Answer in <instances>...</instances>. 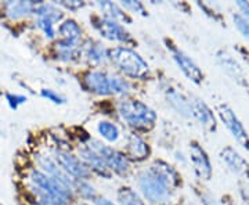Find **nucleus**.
Wrapping results in <instances>:
<instances>
[{"label": "nucleus", "mask_w": 249, "mask_h": 205, "mask_svg": "<svg viewBox=\"0 0 249 205\" xmlns=\"http://www.w3.org/2000/svg\"><path fill=\"white\" fill-rule=\"evenodd\" d=\"M60 4L70 10L80 9V7H83V6H85V3H83V1H78V0H73V1H70V3H68V1H60Z\"/></svg>", "instance_id": "36"}, {"label": "nucleus", "mask_w": 249, "mask_h": 205, "mask_svg": "<svg viewBox=\"0 0 249 205\" xmlns=\"http://www.w3.org/2000/svg\"><path fill=\"white\" fill-rule=\"evenodd\" d=\"M31 180L34 183V186L37 187L42 191H46V193H50V194H54V196H61L67 197V198H71L72 190H70L68 187H65L64 185H61L60 182H57L55 179H53L52 176L46 175L40 170H32L31 173Z\"/></svg>", "instance_id": "11"}, {"label": "nucleus", "mask_w": 249, "mask_h": 205, "mask_svg": "<svg viewBox=\"0 0 249 205\" xmlns=\"http://www.w3.org/2000/svg\"><path fill=\"white\" fill-rule=\"evenodd\" d=\"M82 52L90 63L103 64L108 60V50L98 42H93V40L85 42L82 46Z\"/></svg>", "instance_id": "20"}, {"label": "nucleus", "mask_w": 249, "mask_h": 205, "mask_svg": "<svg viewBox=\"0 0 249 205\" xmlns=\"http://www.w3.org/2000/svg\"><path fill=\"white\" fill-rule=\"evenodd\" d=\"M217 114L220 116L222 122L227 128V130L231 133V136L237 140V143L242 146V149L249 151V134L244 125L241 124L238 116L227 104H220L217 107Z\"/></svg>", "instance_id": "6"}, {"label": "nucleus", "mask_w": 249, "mask_h": 205, "mask_svg": "<svg viewBox=\"0 0 249 205\" xmlns=\"http://www.w3.org/2000/svg\"><path fill=\"white\" fill-rule=\"evenodd\" d=\"M240 194L241 200L244 205H249V183L248 182H244L240 185Z\"/></svg>", "instance_id": "34"}, {"label": "nucleus", "mask_w": 249, "mask_h": 205, "mask_svg": "<svg viewBox=\"0 0 249 205\" xmlns=\"http://www.w3.org/2000/svg\"><path fill=\"white\" fill-rule=\"evenodd\" d=\"M118 112L129 126L150 130L157 122V112L140 100H124L118 104Z\"/></svg>", "instance_id": "4"}, {"label": "nucleus", "mask_w": 249, "mask_h": 205, "mask_svg": "<svg viewBox=\"0 0 249 205\" xmlns=\"http://www.w3.org/2000/svg\"><path fill=\"white\" fill-rule=\"evenodd\" d=\"M39 164H40V167L43 168V170H45L49 176H52L53 179H55L57 182H60L61 185H64L65 187H68L70 190H73L75 180L70 179V176H68L61 168H58L57 164H55L52 158H49V157H42V158L39 160Z\"/></svg>", "instance_id": "17"}, {"label": "nucleus", "mask_w": 249, "mask_h": 205, "mask_svg": "<svg viewBox=\"0 0 249 205\" xmlns=\"http://www.w3.org/2000/svg\"><path fill=\"white\" fill-rule=\"evenodd\" d=\"M184 205H194V204H184Z\"/></svg>", "instance_id": "39"}, {"label": "nucleus", "mask_w": 249, "mask_h": 205, "mask_svg": "<svg viewBox=\"0 0 249 205\" xmlns=\"http://www.w3.org/2000/svg\"><path fill=\"white\" fill-rule=\"evenodd\" d=\"M220 158L232 173L249 183V164L240 152L232 147H224L220 151Z\"/></svg>", "instance_id": "12"}, {"label": "nucleus", "mask_w": 249, "mask_h": 205, "mask_svg": "<svg viewBox=\"0 0 249 205\" xmlns=\"http://www.w3.org/2000/svg\"><path fill=\"white\" fill-rule=\"evenodd\" d=\"M73 188H78L80 196L88 198V200H96V198H97V197H96V190H94V187L90 185L89 182H86V180H75V186H73Z\"/></svg>", "instance_id": "28"}, {"label": "nucleus", "mask_w": 249, "mask_h": 205, "mask_svg": "<svg viewBox=\"0 0 249 205\" xmlns=\"http://www.w3.org/2000/svg\"><path fill=\"white\" fill-rule=\"evenodd\" d=\"M98 133L101 134L107 142H116L119 139V129L115 124L109 121H101L97 125Z\"/></svg>", "instance_id": "27"}, {"label": "nucleus", "mask_w": 249, "mask_h": 205, "mask_svg": "<svg viewBox=\"0 0 249 205\" xmlns=\"http://www.w3.org/2000/svg\"><path fill=\"white\" fill-rule=\"evenodd\" d=\"M60 34H61L62 39H68V40H73V42H79L80 36H82V29L78 25L76 21L73 19H67L64 21L60 27Z\"/></svg>", "instance_id": "23"}, {"label": "nucleus", "mask_w": 249, "mask_h": 205, "mask_svg": "<svg viewBox=\"0 0 249 205\" xmlns=\"http://www.w3.org/2000/svg\"><path fill=\"white\" fill-rule=\"evenodd\" d=\"M40 94L45 98H47V100L53 101L54 104H65V101H67V98L64 97V96L55 93V92L52 89H43L40 92Z\"/></svg>", "instance_id": "32"}, {"label": "nucleus", "mask_w": 249, "mask_h": 205, "mask_svg": "<svg viewBox=\"0 0 249 205\" xmlns=\"http://www.w3.org/2000/svg\"><path fill=\"white\" fill-rule=\"evenodd\" d=\"M118 201L121 205H145L142 197L130 187H121L118 190Z\"/></svg>", "instance_id": "26"}, {"label": "nucleus", "mask_w": 249, "mask_h": 205, "mask_svg": "<svg viewBox=\"0 0 249 205\" xmlns=\"http://www.w3.org/2000/svg\"><path fill=\"white\" fill-rule=\"evenodd\" d=\"M94 27L100 32V35L108 40H115L122 43H133L132 36L124 28L121 22L111 18H94Z\"/></svg>", "instance_id": "7"}, {"label": "nucleus", "mask_w": 249, "mask_h": 205, "mask_svg": "<svg viewBox=\"0 0 249 205\" xmlns=\"http://www.w3.org/2000/svg\"><path fill=\"white\" fill-rule=\"evenodd\" d=\"M170 52H172L173 60L176 61L180 71L183 72L188 79L196 83V85L202 83L204 72L201 71V68L196 65V61L188 54H186L183 50H180L178 47H175L173 45H170Z\"/></svg>", "instance_id": "10"}, {"label": "nucleus", "mask_w": 249, "mask_h": 205, "mask_svg": "<svg viewBox=\"0 0 249 205\" xmlns=\"http://www.w3.org/2000/svg\"><path fill=\"white\" fill-rule=\"evenodd\" d=\"M34 13L37 14V17H45L52 19L53 22H57L62 18V11L60 9H57L54 4H46V3H39L36 4Z\"/></svg>", "instance_id": "24"}, {"label": "nucleus", "mask_w": 249, "mask_h": 205, "mask_svg": "<svg viewBox=\"0 0 249 205\" xmlns=\"http://www.w3.org/2000/svg\"><path fill=\"white\" fill-rule=\"evenodd\" d=\"M90 149L93 151H96L104 160V162L107 164L108 169H112L116 173H126L129 168H130V162L129 158L124 155V152L118 151L115 149L106 146L98 140H91L90 142Z\"/></svg>", "instance_id": "5"}, {"label": "nucleus", "mask_w": 249, "mask_h": 205, "mask_svg": "<svg viewBox=\"0 0 249 205\" xmlns=\"http://www.w3.org/2000/svg\"><path fill=\"white\" fill-rule=\"evenodd\" d=\"M222 205H235V204H232V203H230V201H222Z\"/></svg>", "instance_id": "38"}, {"label": "nucleus", "mask_w": 249, "mask_h": 205, "mask_svg": "<svg viewBox=\"0 0 249 205\" xmlns=\"http://www.w3.org/2000/svg\"><path fill=\"white\" fill-rule=\"evenodd\" d=\"M83 82L86 89L98 96L127 94L132 90V85L129 80L101 70L88 72L83 78Z\"/></svg>", "instance_id": "2"}, {"label": "nucleus", "mask_w": 249, "mask_h": 205, "mask_svg": "<svg viewBox=\"0 0 249 205\" xmlns=\"http://www.w3.org/2000/svg\"><path fill=\"white\" fill-rule=\"evenodd\" d=\"M121 6H122L124 9L129 10V11H133V13L140 14V16H142V17H145V16H147V11H145V9H144V4H142V1L124 0V1L121 3Z\"/></svg>", "instance_id": "30"}, {"label": "nucleus", "mask_w": 249, "mask_h": 205, "mask_svg": "<svg viewBox=\"0 0 249 205\" xmlns=\"http://www.w3.org/2000/svg\"><path fill=\"white\" fill-rule=\"evenodd\" d=\"M55 53L62 61H75L78 57H80L82 50H80L79 42L61 39L55 43Z\"/></svg>", "instance_id": "19"}, {"label": "nucleus", "mask_w": 249, "mask_h": 205, "mask_svg": "<svg viewBox=\"0 0 249 205\" xmlns=\"http://www.w3.org/2000/svg\"><path fill=\"white\" fill-rule=\"evenodd\" d=\"M6 7H7V16L13 19H17L32 13L36 4L34 1H10L6 4Z\"/></svg>", "instance_id": "22"}, {"label": "nucleus", "mask_w": 249, "mask_h": 205, "mask_svg": "<svg viewBox=\"0 0 249 205\" xmlns=\"http://www.w3.org/2000/svg\"><path fill=\"white\" fill-rule=\"evenodd\" d=\"M79 157L82 162L90 168L93 169L96 173L101 175V176H106V178H109L111 173L108 172V167L107 164L104 162V160L98 155L97 152L93 151L90 147H82L79 150Z\"/></svg>", "instance_id": "15"}, {"label": "nucleus", "mask_w": 249, "mask_h": 205, "mask_svg": "<svg viewBox=\"0 0 249 205\" xmlns=\"http://www.w3.org/2000/svg\"><path fill=\"white\" fill-rule=\"evenodd\" d=\"M237 7L241 10V16L249 21V1L240 0V1H237Z\"/></svg>", "instance_id": "35"}, {"label": "nucleus", "mask_w": 249, "mask_h": 205, "mask_svg": "<svg viewBox=\"0 0 249 205\" xmlns=\"http://www.w3.org/2000/svg\"><path fill=\"white\" fill-rule=\"evenodd\" d=\"M139 188L150 203L166 205L172 198V188L180 183L178 172L163 161H155L150 168L140 172Z\"/></svg>", "instance_id": "1"}, {"label": "nucleus", "mask_w": 249, "mask_h": 205, "mask_svg": "<svg viewBox=\"0 0 249 205\" xmlns=\"http://www.w3.org/2000/svg\"><path fill=\"white\" fill-rule=\"evenodd\" d=\"M6 98L9 101V106L11 110H17L19 104H24L27 101V97L25 96H19V94H11V93H7L6 94Z\"/></svg>", "instance_id": "33"}, {"label": "nucleus", "mask_w": 249, "mask_h": 205, "mask_svg": "<svg viewBox=\"0 0 249 205\" xmlns=\"http://www.w3.org/2000/svg\"><path fill=\"white\" fill-rule=\"evenodd\" d=\"M232 21H234V27L238 29L241 35L245 39L249 40V21L247 18H244L241 14H232Z\"/></svg>", "instance_id": "29"}, {"label": "nucleus", "mask_w": 249, "mask_h": 205, "mask_svg": "<svg viewBox=\"0 0 249 205\" xmlns=\"http://www.w3.org/2000/svg\"><path fill=\"white\" fill-rule=\"evenodd\" d=\"M55 161L68 176H72L76 180H85L89 178V168L82 162L80 158L72 155L70 152L57 151L55 152Z\"/></svg>", "instance_id": "9"}, {"label": "nucleus", "mask_w": 249, "mask_h": 205, "mask_svg": "<svg viewBox=\"0 0 249 205\" xmlns=\"http://www.w3.org/2000/svg\"><path fill=\"white\" fill-rule=\"evenodd\" d=\"M37 27L45 32L47 37H54V22L52 19L39 17L37 18Z\"/></svg>", "instance_id": "31"}, {"label": "nucleus", "mask_w": 249, "mask_h": 205, "mask_svg": "<svg viewBox=\"0 0 249 205\" xmlns=\"http://www.w3.org/2000/svg\"><path fill=\"white\" fill-rule=\"evenodd\" d=\"M97 6L100 10L106 14V17L111 18V19H115V21H124V22H132L130 17L124 13V10L121 9V6H118L112 1H97Z\"/></svg>", "instance_id": "21"}, {"label": "nucleus", "mask_w": 249, "mask_h": 205, "mask_svg": "<svg viewBox=\"0 0 249 205\" xmlns=\"http://www.w3.org/2000/svg\"><path fill=\"white\" fill-rule=\"evenodd\" d=\"M190 155L191 161L194 165L196 176L202 180H211L212 178V165L208 154L196 142H193L190 144Z\"/></svg>", "instance_id": "13"}, {"label": "nucleus", "mask_w": 249, "mask_h": 205, "mask_svg": "<svg viewBox=\"0 0 249 205\" xmlns=\"http://www.w3.org/2000/svg\"><path fill=\"white\" fill-rule=\"evenodd\" d=\"M108 60H111V63L119 68V71L134 79H145L150 74L147 61L133 49L124 46H118L108 50Z\"/></svg>", "instance_id": "3"}, {"label": "nucleus", "mask_w": 249, "mask_h": 205, "mask_svg": "<svg viewBox=\"0 0 249 205\" xmlns=\"http://www.w3.org/2000/svg\"><path fill=\"white\" fill-rule=\"evenodd\" d=\"M126 150L133 160H145L150 155V147L140 134H129L126 142Z\"/></svg>", "instance_id": "18"}, {"label": "nucleus", "mask_w": 249, "mask_h": 205, "mask_svg": "<svg viewBox=\"0 0 249 205\" xmlns=\"http://www.w3.org/2000/svg\"><path fill=\"white\" fill-rule=\"evenodd\" d=\"M191 100V110H193V116L196 121L204 126L206 130L213 132L216 130V118H214L212 110L206 106L204 100L193 97Z\"/></svg>", "instance_id": "14"}, {"label": "nucleus", "mask_w": 249, "mask_h": 205, "mask_svg": "<svg viewBox=\"0 0 249 205\" xmlns=\"http://www.w3.org/2000/svg\"><path fill=\"white\" fill-rule=\"evenodd\" d=\"M0 94H1V93H0Z\"/></svg>", "instance_id": "40"}, {"label": "nucleus", "mask_w": 249, "mask_h": 205, "mask_svg": "<svg viewBox=\"0 0 249 205\" xmlns=\"http://www.w3.org/2000/svg\"><path fill=\"white\" fill-rule=\"evenodd\" d=\"M36 196H37V205H68L70 198L61 196H54L50 193L42 191L37 187H34Z\"/></svg>", "instance_id": "25"}, {"label": "nucleus", "mask_w": 249, "mask_h": 205, "mask_svg": "<svg viewBox=\"0 0 249 205\" xmlns=\"http://www.w3.org/2000/svg\"><path fill=\"white\" fill-rule=\"evenodd\" d=\"M165 96L168 100V104L178 111L180 115L183 116H193V110H191V100L187 98L184 94H181L178 90L173 88H168L165 90Z\"/></svg>", "instance_id": "16"}, {"label": "nucleus", "mask_w": 249, "mask_h": 205, "mask_svg": "<svg viewBox=\"0 0 249 205\" xmlns=\"http://www.w3.org/2000/svg\"><path fill=\"white\" fill-rule=\"evenodd\" d=\"M216 63L220 65L224 74L227 76H230L237 85L247 88L248 86V80L244 68L241 67V64L232 57L231 54H229L226 50H217L216 52Z\"/></svg>", "instance_id": "8"}, {"label": "nucleus", "mask_w": 249, "mask_h": 205, "mask_svg": "<svg viewBox=\"0 0 249 205\" xmlns=\"http://www.w3.org/2000/svg\"><path fill=\"white\" fill-rule=\"evenodd\" d=\"M94 204L96 205H115L112 201H109L108 198H104V197H97L94 200Z\"/></svg>", "instance_id": "37"}]
</instances>
